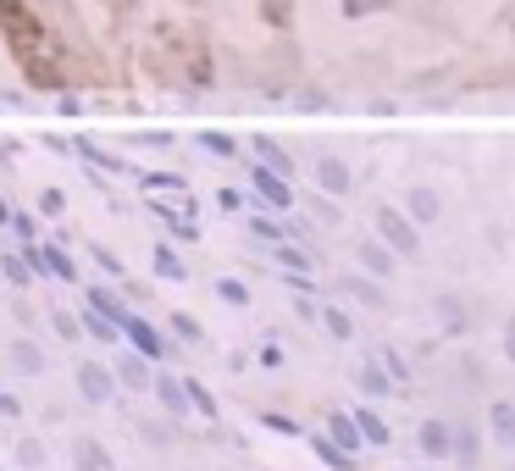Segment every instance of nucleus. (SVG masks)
Instances as JSON below:
<instances>
[{
	"label": "nucleus",
	"mask_w": 515,
	"mask_h": 471,
	"mask_svg": "<svg viewBox=\"0 0 515 471\" xmlns=\"http://www.w3.org/2000/svg\"><path fill=\"white\" fill-rule=\"evenodd\" d=\"M377 233H383V244L399 261H416L421 255V228L405 217V206H377Z\"/></svg>",
	"instance_id": "f03ea898"
},
{
	"label": "nucleus",
	"mask_w": 515,
	"mask_h": 471,
	"mask_svg": "<svg viewBox=\"0 0 515 471\" xmlns=\"http://www.w3.org/2000/svg\"><path fill=\"white\" fill-rule=\"evenodd\" d=\"M455 466H482V433L455 422Z\"/></svg>",
	"instance_id": "a211bd4d"
},
{
	"label": "nucleus",
	"mask_w": 515,
	"mask_h": 471,
	"mask_svg": "<svg viewBox=\"0 0 515 471\" xmlns=\"http://www.w3.org/2000/svg\"><path fill=\"white\" fill-rule=\"evenodd\" d=\"M39 211H45V217H61V211H67V194H61V189H45V194H39Z\"/></svg>",
	"instance_id": "f704fd0d"
},
{
	"label": "nucleus",
	"mask_w": 515,
	"mask_h": 471,
	"mask_svg": "<svg viewBox=\"0 0 515 471\" xmlns=\"http://www.w3.org/2000/svg\"><path fill=\"white\" fill-rule=\"evenodd\" d=\"M200 145L211 150V156H222V161H228L233 150H239V145H233V139H228V133H200Z\"/></svg>",
	"instance_id": "2f4dec72"
},
{
	"label": "nucleus",
	"mask_w": 515,
	"mask_h": 471,
	"mask_svg": "<svg viewBox=\"0 0 515 471\" xmlns=\"http://www.w3.org/2000/svg\"><path fill=\"white\" fill-rule=\"evenodd\" d=\"M327 438H333L344 455H360V449H366V433H360L355 411H333V416H327Z\"/></svg>",
	"instance_id": "f8f14e48"
},
{
	"label": "nucleus",
	"mask_w": 515,
	"mask_h": 471,
	"mask_svg": "<svg viewBox=\"0 0 515 471\" xmlns=\"http://www.w3.org/2000/svg\"><path fill=\"white\" fill-rule=\"evenodd\" d=\"M89 305H95L100 316H111V322H117V327H122V316H128V305H122V300H117V294H111V289H89Z\"/></svg>",
	"instance_id": "393cba45"
},
{
	"label": "nucleus",
	"mask_w": 515,
	"mask_h": 471,
	"mask_svg": "<svg viewBox=\"0 0 515 471\" xmlns=\"http://www.w3.org/2000/svg\"><path fill=\"white\" fill-rule=\"evenodd\" d=\"M405 217L416 222V228H432V222L444 217V200H438V189H427V183H416V189L405 194Z\"/></svg>",
	"instance_id": "9b49d317"
},
{
	"label": "nucleus",
	"mask_w": 515,
	"mask_h": 471,
	"mask_svg": "<svg viewBox=\"0 0 515 471\" xmlns=\"http://www.w3.org/2000/svg\"><path fill=\"white\" fill-rule=\"evenodd\" d=\"M72 471H117V455H111L100 438L78 433V438H72Z\"/></svg>",
	"instance_id": "1a4fd4ad"
},
{
	"label": "nucleus",
	"mask_w": 515,
	"mask_h": 471,
	"mask_svg": "<svg viewBox=\"0 0 515 471\" xmlns=\"http://www.w3.org/2000/svg\"><path fill=\"white\" fill-rule=\"evenodd\" d=\"M78 322H84V333H89V339H100V344H122V327L111 322V316H100L95 305H89V311L78 316Z\"/></svg>",
	"instance_id": "6ab92c4d"
},
{
	"label": "nucleus",
	"mask_w": 515,
	"mask_h": 471,
	"mask_svg": "<svg viewBox=\"0 0 515 471\" xmlns=\"http://www.w3.org/2000/svg\"><path fill=\"white\" fill-rule=\"evenodd\" d=\"M156 272H161L167 283H183V278H189V272H183V255L172 250V244H156Z\"/></svg>",
	"instance_id": "5701e85b"
},
{
	"label": "nucleus",
	"mask_w": 515,
	"mask_h": 471,
	"mask_svg": "<svg viewBox=\"0 0 515 471\" xmlns=\"http://www.w3.org/2000/svg\"><path fill=\"white\" fill-rule=\"evenodd\" d=\"M311 449L322 455V466H338V471H360L355 466V455H344V449L333 444V438H311Z\"/></svg>",
	"instance_id": "b1692460"
},
{
	"label": "nucleus",
	"mask_w": 515,
	"mask_h": 471,
	"mask_svg": "<svg viewBox=\"0 0 515 471\" xmlns=\"http://www.w3.org/2000/svg\"><path fill=\"white\" fill-rule=\"evenodd\" d=\"M144 183H150V189H161V194H178L183 189V178H172V172H150Z\"/></svg>",
	"instance_id": "c9c22d12"
},
{
	"label": "nucleus",
	"mask_w": 515,
	"mask_h": 471,
	"mask_svg": "<svg viewBox=\"0 0 515 471\" xmlns=\"http://www.w3.org/2000/svg\"><path fill=\"white\" fill-rule=\"evenodd\" d=\"M12 228H17V239H23V244H34V239H39L34 217H12Z\"/></svg>",
	"instance_id": "e433bc0d"
},
{
	"label": "nucleus",
	"mask_w": 515,
	"mask_h": 471,
	"mask_svg": "<svg viewBox=\"0 0 515 471\" xmlns=\"http://www.w3.org/2000/svg\"><path fill=\"white\" fill-rule=\"evenodd\" d=\"M255 150H261V161H266V167H272V172H283V178H294V161H288L283 150L272 145V139H255Z\"/></svg>",
	"instance_id": "cd10ccee"
},
{
	"label": "nucleus",
	"mask_w": 515,
	"mask_h": 471,
	"mask_svg": "<svg viewBox=\"0 0 515 471\" xmlns=\"http://www.w3.org/2000/svg\"><path fill=\"white\" fill-rule=\"evenodd\" d=\"M12 455H17V466H23V471H39V466H45V444H39V438L34 433H23V438H17V449H12Z\"/></svg>",
	"instance_id": "4be33fe9"
},
{
	"label": "nucleus",
	"mask_w": 515,
	"mask_h": 471,
	"mask_svg": "<svg viewBox=\"0 0 515 471\" xmlns=\"http://www.w3.org/2000/svg\"><path fill=\"white\" fill-rule=\"evenodd\" d=\"M416 449L427 455V466H444V460H455V422H444V416H427V422L416 427Z\"/></svg>",
	"instance_id": "39448f33"
},
{
	"label": "nucleus",
	"mask_w": 515,
	"mask_h": 471,
	"mask_svg": "<svg viewBox=\"0 0 515 471\" xmlns=\"http://www.w3.org/2000/svg\"><path fill=\"white\" fill-rule=\"evenodd\" d=\"M272 250H277V261H283L288 272H311V255L305 250H294V244H272Z\"/></svg>",
	"instance_id": "c756f323"
},
{
	"label": "nucleus",
	"mask_w": 515,
	"mask_h": 471,
	"mask_svg": "<svg viewBox=\"0 0 515 471\" xmlns=\"http://www.w3.org/2000/svg\"><path fill=\"white\" fill-rule=\"evenodd\" d=\"M95 261H100V266H106L111 278H122V261H117V255H111V250H95Z\"/></svg>",
	"instance_id": "58836bf2"
},
{
	"label": "nucleus",
	"mask_w": 515,
	"mask_h": 471,
	"mask_svg": "<svg viewBox=\"0 0 515 471\" xmlns=\"http://www.w3.org/2000/svg\"><path fill=\"white\" fill-rule=\"evenodd\" d=\"M499 350H504V361L515 366V316H510V322H504V344H499Z\"/></svg>",
	"instance_id": "4c0bfd02"
},
{
	"label": "nucleus",
	"mask_w": 515,
	"mask_h": 471,
	"mask_svg": "<svg viewBox=\"0 0 515 471\" xmlns=\"http://www.w3.org/2000/svg\"><path fill=\"white\" fill-rule=\"evenodd\" d=\"M72 383H78V399H84V405H111V399H117V372L100 366V361H78L72 366Z\"/></svg>",
	"instance_id": "20e7f679"
},
{
	"label": "nucleus",
	"mask_w": 515,
	"mask_h": 471,
	"mask_svg": "<svg viewBox=\"0 0 515 471\" xmlns=\"http://www.w3.org/2000/svg\"><path fill=\"white\" fill-rule=\"evenodd\" d=\"M167 327L178 333L183 344H194V339H200V322H194V316H183V311H172V316H167Z\"/></svg>",
	"instance_id": "7c9ffc66"
},
{
	"label": "nucleus",
	"mask_w": 515,
	"mask_h": 471,
	"mask_svg": "<svg viewBox=\"0 0 515 471\" xmlns=\"http://www.w3.org/2000/svg\"><path fill=\"white\" fill-rule=\"evenodd\" d=\"M150 394L161 399V411H167V416H194V405H189V383H183V377H172L167 366L156 372V388H150Z\"/></svg>",
	"instance_id": "9d476101"
},
{
	"label": "nucleus",
	"mask_w": 515,
	"mask_h": 471,
	"mask_svg": "<svg viewBox=\"0 0 515 471\" xmlns=\"http://www.w3.org/2000/svg\"><path fill=\"white\" fill-rule=\"evenodd\" d=\"M355 383H360V394H366V399H388L394 372H388L383 361H360V366H355Z\"/></svg>",
	"instance_id": "4468645a"
},
{
	"label": "nucleus",
	"mask_w": 515,
	"mask_h": 471,
	"mask_svg": "<svg viewBox=\"0 0 515 471\" xmlns=\"http://www.w3.org/2000/svg\"><path fill=\"white\" fill-rule=\"evenodd\" d=\"M316 322H322V333H327V339H338V344L355 339V316H349L344 305H322V316H316Z\"/></svg>",
	"instance_id": "f3484780"
},
{
	"label": "nucleus",
	"mask_w": 515,
	"mask_h": 471,
	"mask_svg": "<svg viewBox=\"0 0 515 471\" xmlns=\"http://www.w3.org/2000/svg\"><path fill=\"white\" fill-rule=\"evenodd\" d=\"M349 183H355V178H349V167L338 156L316 161V189H322V194H349Z\"/></svg>",
	"instance_id": "dca6fc26"
},
{
	"label": "nucleus",
	"mask_w": 515,
	"mask_h": 471,
	"mask_svg": "<svg viewBox=\"0 0 515 471\" xmlns=\"http://www.w3.org/2000/svg\"><path fill=\"white\" fill-rule=\"evenodd\" d=\"M250 189H255V200H261L266 211H294V178L272 172L266 161H255V167H250Z\"/></svg>",
	"instance_id": "7ed1b4c3"
},
{
	"label": "nucleus",
	"mask_w": 515,
	"mask_h": 471,
	"mask_svg": "<svg viewBox=\"0 0 515 471\" xmlns=\"http://www.w3.org/2000/svg\"><path fill=\"white\" fill-rule=\"evenodd\" d=\"M355 422H360V433H366V444H383L388 449V438H394V433H388V422L372 411V405H355Z\"/></svg>",
	"instance_id": "412c9836"
},
{
	"label": "nucleus",
	"mask_w": 515,
	"mask_h": 471,
	"mask_svg": "<svg viewBox=\"0 0 515 471\" xmlns=\"http://www.w3.org/2000/svg\"><path fill=\"white\" fill-rule=\"evenodd\" d=\"M216 294H222L228 305H250V289H244V283H233V278H222V283H216Z\"/></svg>",
	"instance_id": "72a5a7b5"
},
{
	"label": "nucleus",
	"mask_w": 515,
	"mask_h": 471,
	"mask_svg": "<svg viewBox=\"0 0 515 471\" xmlns=\"http://www.w3.org/2000/svg\"><path fill=\"white\" fill-rule=\"evenodd\" d=\"M355 255H360V272H366V278H377V283H388V278L399 272V255L388 250L383 239H360Z\"/></svg>",
	"instance_id": "6e6552de"
},
{
	"label": "nucleus",
	"mask_w": 515,
	"mask_h": 471,
	"mask_svg": "<svg viewBox=\"0 0 515 471\" xmlns=\"http://www.w3.org/2000/svg\"><path fill=\"white\" fill-rule=\"evenodd\" d=\"M122 339H128L133 344V350H139V355H150V361H167V355H172V344H167V333H161V327H150V322H144V316H122Z\"/></svg>",
	"instance_id": "423d86ee"
},
{
	"label": "nucleus",
	"mask_w": 515,
	"mask_h": 471,
	"mask_svg": "<svg viewBox=\"0 0 515 471\" xmlns=\"http://www.w3.org/2000/svg\"><path fill=\"white\" fill-rule=\"evenodd\" d=\"M50 322H56V333H61V339H84V322H78L72 311H56Z\"/></svg>",
	"instance_id": "473e14b6"
},
{
	"label": "nucleus",
	"mask_w": 515,
	"mask_h": 471,
	"mask_svg": "<svg viewBox=\"0 0 515 471\" xmlns=\"http://www.w3.org/2000/svg\"><path fill=\"white\" fill-rule=\"evenodd\" d=\"M0 228H12V211H6V200H0Z\"/></svg>",
	"instance_id": "ea45409f"
},
{
	"label": "nucleus",
	"mask_w": 515,
	"mask_h": 471,
	"mask_svg": "<svg viewBox=\"0 0 515 471\" xmlns=\"http://www.w3.org/2000/svg\"><path fill=\"white\" fill-rule=\"evenodd\" d=\"M0 272H6V283H17V289H28V283H34V266H28V255H6V261H0Z\"/></svg>",
	"instance_id": "bb28decb"
},
{
	"label": "nucleus",
	"mask_w": 515,
	"mask_h": 471,
	"mask_svg": "<svg viewBox=\"0 0 515 471\" xmlns=\"http://www.w3.org/2000/svg\"><path fill=\"white\" fill-rule=\"evenodd\" d=\"M0 23H6V39H12L17 61H23V73L34 78L39 89H56L61 78H67V67H61V50L50 45V34L23 12V6H17V0H0Z\"/></svg>",
	"instance_id": "f257e3e1"
},
{
	"label": "nucleus",
	"mask_w": 515,
	"mask_h": 471,
	"mask_svg": "<svg viewBox=\"0 0 515 471\" xmlns=\"http://www.w3.org/2000/svg\"><path fill=\"white\" fill-rule=\"evenodd\" d=\"M111 372H117V383L133 388V394H150V388H156V361L139 355V350H117V366H111Z\"/></svg>",
	"instance_id": "0eeeda50"
},
{
	"label": "nucleus",
	"mask_w": 515,
	"mask_h": 471,
	"mask_svg": "<svg viewBox=\"0 0 515 471\" xmlns=\"http://www.w3.org/2000/svg\"><path fill=\"white\" fill-rule=\"evenodd\" d=\"M0 305H6V300H0Z\"/></svg>",
	"instance_id": "79ce46f5"
},
{
	"label": "nucleus",
	"mask_w": 515,
	"mask_h": 471,
	"mask_svg": "<svg viewBox=\"0 0 515 471\" xmlns=\"http://www.w3.org/2000/svg\"><path fill=\"white\" fill-rule=\"evenodd\" d=\"M488 433L499 449H515V399H493L488 405Z\"/></svg>",
	"instance_id": "ddd939ff"
},
{
	"label": "nucleus",
	"mask_w": 515,
	"mask_h": 471,
	"mask_svg": "<svg viewBox=\"0 0 515 471\" xmlns=\"http://www.w3.org/2000/svg\"><path fill=\"white\" fill-rule=\"evenodd\" d=\"M405 471H438V466H405Z\"/></svg>",
	"instance_id": "a19ab883"
},
{
	"label": "nucleus",
	"mask_w": 515,
	"mask_h": 471,
	"mask_svg": "<svg viewBox=\"0 0 515 471\" xmlns=\"http://www.w3.org/2000/svg\"><path fill=\"white\" fill-rule=\"evenodd\" d=\"M250 233H255L261 244H283V239H288V228H283V222H277V217H261V211L250 217Z\"/></svg>",
	"instance_id": "a878e982"
},
{
	"label": "nucleus",
	"mask_w": 515,
	"mask_h": 471,
	"mask_svg": "<svg viewBox=\"0 0 515 471\" xmlns=\"http://www.w3.org/2000/svg\"><path fill=\"white\" fill-rule=\"evenodd\" d=\"M338 289H344L349 300H360V305H383V283H372L366 272H355V278H344Z\"/></svg>",
	"instance_id": "aec40b11"
},
{
	"label": "nucleus",
	"mask_w": 515,
	"mask_h": 471,
	"mask_svg": "<svg viewBox=\"0 0 515 471\" xmlns=\"http://www.w3.org/2000/svg\"><path fill=\"white\" fill-rule=\"evenodd\" d=\"M189 383V405H194V416H216V394L205 383H194V377H183Z\"/></svg>",
	"instance_id": "c85d7f7f"
},
{
	"label": "nucleus",
	"mask_w": 515,
	"mask_h": 471,
	"mask_svg": "<svg viewBox=\"0 0 515 471\" xmlns=\"http://www.w3.org/2000/svg\"><path fill=\"white\" fill-rule=\"evenodd\" d=\"M6 355H12V372H23V377H39L50 366L45 350H39L34 339H12V344H6Z\"/></svg>",
	"instance_id": "2eb2a0df"
}]
</instances>
